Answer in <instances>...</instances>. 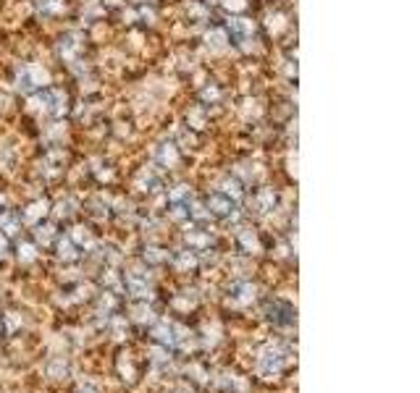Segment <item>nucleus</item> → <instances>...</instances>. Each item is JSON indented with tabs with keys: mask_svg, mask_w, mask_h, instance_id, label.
I'll return each mask as SVG.
<instances>
[{
	"mask_svg": "<svg viewBox=\"0 0 420 393\" xmlns=\"http://www.w3.org/2000/svg\"><path fill=\"white\" fill-rule=\"evenodd\" d=\"M51 87V71L37 66V63H24L16 71V89L24 92V95H32V92H40V89Z\"/></svg>",
	"mask_w": 420,
	"mask_h": 393,
	"instance_id": "nucleus-1",
	"label": "nucleus"
},
{
	"mask_svg": "<svg viewBox=\"0 0 420 393\" xmlns=\"http://www.w3.org/2000/svg\"><path fill=\"white\" fill-rule=\"evenodd\" d=\"M205 210H208L210 218H218V220H229V218L237 215L234 199H229L223 192H213V194L205 199Z\"/></svg>",
	"mask_w": 420,
	"mask_h": 393,
	"instance_id": "nucleus-2",
	"label": "nucleus"
},
{
	"mask_svg": "<svg viewBox=\"0 0 420 393\" xmlns=\"http://www.w3.org/2000/svg\"><path fill=\"white\" fill-rule=\"evenodd\" d=\"M81 50H84V42H81V34H77V32H71V34H66V37L60 39V45H58L60 58L66 60L69 66H74V63H79Z\"/></svg>",
	"mask_w": 420,
	"mask_h": 393,
	"instance_id": "nucleus-3",
	"label": "nucleus"
},
{
	"mask_svg": "<svg viewBox=\"0 0 420 393\" xmlns=\"http://www.w3.org/2000/svg\"><path fill=\"white\" fill-rule=\"evenodd\" d=\"M265 312H268V320L273 325H291L294 323V307L287 305V302H281V299H276V302H270L268 307H265Z\"/></svg>",
	"mask_w": 420,
	"mask_h": 393,
	"instance_id": "nucleus-4",
	"label": "nucleus"
},
{
	"mask_svg": "<svg viewBox=\"0 0 420 393\" xmlns=\"http://www.w3.org/2000/svg\"><path fill=\"white\" fill-rule=\"evenodd\" d=\"M48 213H51V202H48V199H34V202H29V205L21 210L19 220L29 223V226H37Z\"/></svg>",
	"mask_w": 420,
	"mask_h": 393,
	"instance_id": "nucleus-5",
	"label": "nucleus"
},
{
	"mask_svg": "<svg viewBox=\"0 0 420 393\" xmlns=\"http://www.w3.org/2000/svg\"><path fill=\"white\" fill-rule=\"evenodd\" d=\"M124 284H126V288H129V294L134 296V299H147V296L152 294V288H150V284H147V278H145V275L126 273L124 275Z\"/></svg>",
	"mask_w": 420,
	"mask_h": 393,
	"instance_id": "nucleus-6",
	"label": "nucleus"
},
{
	"mask_svg": "<svg viewBox=\"0 0 420 393\" xmlns=\"http://www.w3.org/2000/svg\"><path fill=\"white\" fill-rule=\"evenodd\" d=\"M184 241H187V246H190L192 252H205V249H210V244H213V236H210L208 231H202V228H190V231L184 234Z\"/></svg>",
	"mask_w": 420,
	"mask_h": 393,
	"instance_id": "nucleus-7",
	"label": "nucleus"
},
{
	"mask_svg": "<svg viewBox=\"0 0 420 393\" xmlns=\"http://www.w3.org/2000/svg\"><path fill=\"white\" fill-rule=\"evenodd\" d=\"M229 32L234 34V37L244 39V37H252V34L258 32V24H255L252 19H247V16H231Z\"/></svg>",
	"mask_w": 420,
	"mask_h": 393,
	"instance_id": "nucleus-8",
	"label": "nucleus"
},
{
	"mask_svg": "<svg viewBox=\"0 0 420 393\" xmlns=\"http://www.w3.org/2000/svg\"><path fill=\"white\" fill-rule=\"evenodd\" d=\"M158 163L163 168H176L181 163V152H179V147L173 145V142H163L158 147Z\"/></svg>",
	"mask_w": 420,
	"mask_h": 393,
	"instance_id": "nucleus-9",
	"label": "nucleus"
},
{
	"mask_svg": "<svg viewBox=\"0 0 420 393\" xmlns=\"http://www.w3.org/2000/svg\"><path fill=\"white\" fill-rule=\"evenodd\" d=\"M69 108H71L69 92H63V89H51V116L63 118L66 113H69Z\"/></svg>",
	"mask_w": 420,
	"mask_h": 393,
	"instance_id": "nucleus-10",
	"label": "nucleus"
},
{
	"mask_svg": "<svg viewBox=\"0 0 420 393\" xmlns=\"http://www.w3.org/2000/svg\"><path fill=\"white\" fill-rule=\"evenodd\" d=\"M237 241H239L242 252H247V255H258L261 252V239H258V234L252 228H239L237 231Z\"/></svg>",
	"mask_w": 420,
	"mask_h": 393,
	"instance_id": "nucleus-11",
	"label": "nucleus"
},
{
	"mask_svg": "<svg viewBox=\"0 0 420 393\" xmlns=\"http://www.w3.org/2000/svg\"><path fill=\"white\" fill-rule=\"evenodd\" d=\"M205 45H208L210 50H223L229 45V29H226V27H210V29L205 32Z\"/></svg>",
	"mask_w": 420,
	"mask_h": 393,
	"instance_id": "nucleus-12",
	"label": "nucleus"
},
{
	"mask_svg": "<svg viewBox=\"0 0 420 393\" xmlns=\"http://www.w3.org/2000/svg\"><path fill=\"white\" fill-rule=\"evenodd\" d=\"M55 249H58V257L63 262H74L79 257V246L74 244L69 236H58L55 239Z\"/></svg>",
	"mask_w": 420,
	"mask_h": 393,
	"instance_id": "nucleus-13",
	"label": "nucleus"
},
{
	"mask_svg": "<svg viewBox=\"0 0 420 393\" xmlns=\"http://www.w3.org/2000/svg\"><path fill=\"white\" fill-rule=\"evenodd\" d=\"M29 110L32 113H51V87L40 89V92H32Z\"/></svg>",
	"mask_w": 420,
	"mask_h": 393,
	"instance_id": "nucleus-14",
	"label": "nucleus"
},
{
	"mask_svg": "<svg viewBox=\"0 0 420 393\" xmlns=\"http://www.w3.org/2000/svg\"><path fill=\"white\" fill-rule=\"evenodd\" d=\"M234 305H250L255 299V286L252 284H234L231 286V296H229Z\"/></svg>",
	"mask_w": 420,
	"mask_h": 393,
	"instance_id": "nucleus-15",
	"label": "nucleus"
},
{
	"mask_svg": "<svg viewBox=\"0 0 420 393\" xmlns=\"http://www.w3.org/2000/svg\"><path fill=\"white\" fill-rule=\"evenodd\" d=\"M276 202H279V196H276V192H273L270 187L258 189V194H255V207H258L261 213H270V210L276 207Z\"/></svg>",
	"mask_w": 420,
	"mask_h": 393,
	"instance_id": "nucleus-16",
	"label": "nucleus"
},
{
	"mask_svg": "<svg viewBox=\"0 0 420 393\" xmlns=\"http://www.w3.org/2000/svg\"><path fill=\"white\" fill-rule=\"evenodd\" d=\"M171 262H173L176 270L187 273V270H195V267H197V255H195L192 249H187V252H176V255L171 257Z\"/></svg>",
	"mask_w": 420,
	"mask_h": 393,
	"instance_id": "nucleus-17",
	"label": "nucleus"
},
{
	"mask_svg": "<svg viewBox=\"0 0 420 393\" xmlns=\"http://www.w3.org/2000/svg\"><path fill=\"white\" fill-rule=\"evenodd\" d=\"M69 239L79 246V249H92V246H95V236H92L90 228H84V226L74 228V231L69 234Z\"/></svg>",
	"mask_w": 420,
	"mask_h": 393,
	"instance_id": "nucleus-18",
	"label": "nucleus"
},
{
	"mask_svg": "<svg viewBox=\"0 0 420 393\" xmlns=\"http://www.w3.org/2000/svg\"><path fill=\"white\" fill-rule=\"evenodd\" d=\"M19 215H13L11 210H0V234L6 236H13L19 231Z\"/></svg>",
	"mask_w": 420,
	"mask_h": 393,
	"instance_id": "nucleus-19",
	"label": "nucleus"
},
{
	"mask_svg": "<svg viewBox=\"0 0 420 393\" xmlns=\"http://www.w3.org/2000/svg\"><path fill=\"white\" fill-rule=\"evenodd\" d=\"M187 124H190V128H197V131L208 126V113H205V105L192 108L190 113H187Z\"/></svg>",
	"mask_w": 420,
	"mask_h": 393,
	"instance_id": "nucleus-20",
	"label": "nucleus"
},
{
	"mask_svg": "<svg viewBox=\"0 0 420 393\" xmlns=\"http://www.w3.org/2000/svg\"><path fill=\"white\" fill-rule=\"evenodd\" d=\"M184 11H187V16H190V21H205L208 19V6L202 3V0H190L187 6H184Z\"/></svg>",
	"mask_w": 420,
	"mask_h": 393,
	"instance_id": "nucleus-21",
	"label": "nucleus"
},
{
	"mask_svg": "<svg viewBox=\"0 0 420 393\" xmlns=\"http://www.w3.org/2000/svg\"><path fill=\"white\" fill-rule=\"evenodd\" d=\"M137 189H140V192H155V189H158V176L145 168L140 176H137Z\"/></svg>",
	"mask_w": 420,
	"mask_h": 393,
	"instance_id": "nucleus-22",
	"label": "nucleus"
},
{
	"mask_svg": "<svg viewBox=\"0 0 420 393\" xmlns=\"http://www.w3.org/2000/svg\"><path fill=\"white\" fill-rule=\"evenodd\" d=\"M145 260H147L150 265H163V262L171 260V255L166 249H160V246H147V249H145Z\"/></svg>",
	"mask_w": 420,
	"mask_h": 393,
	"instance_id": "nucleus-23",
	"label": "nucleus"
},
{
	"mask_svg": "<svg viewBox=\"0 0 420 393\" xmlns=\"http://www.w3.org/2000/svg\"><path fill=\"white\" fill-rule=\"evenodd\" d=\"M223 194L237 202V199H242V196H244V189H242V184L237 181V178L229 176V178H223Z\"/></svg>",
	"mask_w": 420,
	"mask_h": 393,
	"instance_id": "nucleus-24",
	"label": "nucleus"
},
{
	"mask_svg": "<svg viewBox=\"0 0 420 393\" xmlns=\"http://www.w3.org/2000/svg\"><path fill=\"white\" fill-rule=\"evenodd\" d=\"M37 6L45 16H58L66 8V0H37Z\"/></svg>",
	"mask_w": 420,
	"mask_h": 393,
	"instance_id": "nucleus-25",
	"label": "nucleus"
},
{
	"mask_svg": "<svg viewBox=\"0 0 420 393\" xmlns=\"http://www.w3.org/2000/svg\"><path fill=\"white\" fill-rule=\"evenodd\" d=\"M221 6L229 11L231 16H244L250 8V0H221Z\"/></svg>",
	"mask_w": 420,
	"mask_h": 393,
	"instance_id": "nucleus-26",
	"label": "nucleus"
},
{
	"mask_svg": "<svg viewBox=\"0 0 420 393\" xmlns=\"http://www.w3.org/2000/svg\"><path fill=\"white\" fill-rule=\"evenodd\" d=\"M34 239H37V244L48 246V244H53V241L58 239V234H55V228H53V226H37V231H34Z\"/></svg>",
	"mask_w": 420,
	"mask_h": 393,
	"instance_id": "nucleus-27",
	"label": "nucleus"
},
{
	"mask_svg": "<svg viewBox=\"0 0 420 393\" xmlns=\"http://www.w3.org/2000/svg\"><path fill=\"white\" fill-rule=\"evenodd\" d=\"M190 196H192V192H190V187H187V184H179V187H173L169 192L171 205H181V202H190Z\"/></svg>",
	"mask_w": 420,
	"mask_h": 393,
	"instance_id": "nucleus-28",
	"label": "nucleus"
},
{
	"mask_svg": "<svg viewBox=\"0 0 420 393\" xmlns=\"http://www.w3.org/2000/svg\"><path fill=\"white\" fill-rule=\"evenodd\" d=\"M221 87H216V84H208V87H202L200 89V100L202 102H218L221 100Z\"/></svg>",
	"mask_w": 420,
	"mask_h": 393,
	"instance_id": "nucleus-29",
	"label": "nucleus"
},
{
	"mask_svg": "<svg viewBox=\"0 0 420 393\" xmlns=\"http://www.w3.org/2000/svg\"><path fill=\"white\" fill-rule=\"evenodd\" d=\"M74 207H77V202H74V199H63V202H58V205H55V215H58V218L74 215V213H77Z\"/></svg>",
	"mask_w": 420,
	"mask_h": 393,
	"instance_id": "nucleus-30",
	"label": "nucleus"
},
{
	"mask_svg": "<svg viewBox=\"0 0 420 393\" xmlns=\"http://www.w3.org/2000/svg\"><path fill=\"white\" fill-rule=\"evenodd\" d=\"M34 257H37V252H34V244H29V241H27V244H19V260H21V262H32Z\"/></svg>",
	"mask_w": 420,
	"mask_h": 393,
	"instance_id": "nucleus-31",
	"label": "nucleus"
},
{
	"mask_svg": "<svg viewBox=\"0 0 420 393\" xmlns=\"http://www.w3.org/2000/svg\"><path fill=\"white\" fill-rule=\"evenodd\" d=\"M171 218H173V220H190V210H187V205H184V202H181V205H171Z\"/></svg>",
	"mask_w": 420,
	"mask_h": 393,
	"instance_id": "nucleus-32",
	"label": "nucleus"
},
{
	"mask_svg": "<svg viewBox=\"0 0 420 393\" xmlns=\"http://www.w3.org/2000/svg\"><path fill=\"white\" fill-rule=\"evenodd\" d=\"M11 252V241L6 234H0V257H6Z\"/></svg>",
	"mask_w": 420,
	"mask_h": 393,
	"instance_id": "nucleus-33",
	"label": "nucleus"
}]
</instances>
